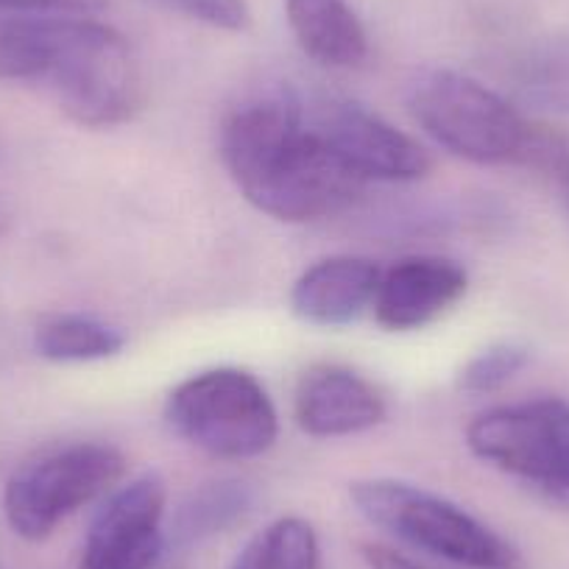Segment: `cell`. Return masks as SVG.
<instances>
[{
	"instance_id": "1",
	"label": "cell",
	"mask_w": 569,
	"mask_h": 569,
	"mask_svg": "<svg viewBox=\"0 0 569 569\" xmlns=\"http://www.w3.org/2000/svg\"><path fill=\"white\" fill-rule=\"evenodd\" d=\"M221 160L243 199L277 221L338 216L366 190L325 149L291 87L260 92L223 120Z\"/></svg>"
},
{
	"instance_id": "2",
	"label": "cell",
	"mask_w": 569,
	"mask_h": 569,
	"mask_svg": "<svg viewBox=\"0 0 569 569\" xmlns=\"http://www.w3.org/2000/svg\"><path fill=\"white\" fill-rule=\"evenodd\" d=\"M0 81L46 87L84 129L126 123L146 98L129 40L81 14H40L0 26Z\"/></svg>"
},
{
	"instance_id": "3",
	"label": "cell",
	"mask_w": 569,
	"mask_h": 569,
	"mask_svg": "<svg viewBox=\"0 0 569 569\" xmlns=\"http://www.w3.org/2000/svg\"><path fill=\"white\" fill-rule=\"evenodd\" d=\"M408 107L441 149L478 166L528 162L539 131L511 101L456 70H425L408 87Z\"/></svg>"
},
{
	"instance_id": "4",
	"label": "cell",
	"mask_w": 569,
	"mask_h": 569,
	"mask_svg": "<svg viewBox=\"0 0 569 569\" xmlns=\"http://www.w3.org/2000/svg\"><path fill=\"white\" fill-rule=\"evenodd\" d=\"M349 497L371 525L419 550L469 569H525L522 552L511 541L433 491L375 478L352 483Z\"/></svg>"
},
{
	"instance_id": "5",
	"label": "cell",
	"mask_w": 569,
	"mask_h": 569,
	"mask_svg": "<svg viewBox=\"0 0 569 569\" xmlns=\"http://www.w3.org/2000/svg\"><path fill=\"white\" fill-rule=\"evenodd\" d=\"M171 433L221 461H249L273 447L277 408L254 375L210 369L188 377L166 402Z\"/></svg>"
},
{
	"instance_id": "6",
	"label": "cell",
	"mask_w": 569,
	"mask_h": 569,
	"mask_svg": "<svg viewBox=\"0 0 569 569\" xmlns=\"http://www.w3.org/2000/svg\"><path fill=\"white\" fill-rule=\"evenodd\" d=\"M475 458L569 511V402L558 397L500 405L467 427Z\"/></svg>"
},
{
	"instance_id": "7",
	"label": "cell",
	"mask_w": 569,
	"mask_h": 569,
	"mask_svg": "<svg viewBox=\"0 0 569 569\" xmlns=\"http://www.w3.org/2000/svg\"><path fill=\"white\" fill-rule=\"evenodd\" d=\"M123 452L109 445H70L23 463L3 491V513L20 539L46 541L59 525L123 480Z\"/></svg>"
},
{
	"instance_id": "8",
	"label": "cell",
	"mask_w": 569,
	"mask_h": 569,
	"mask_svg": "<svg viewBox=\"0 0 569 569\" xmlns=\"http://www.w3.org/2000/svg\"><path fill=\"white\" fill-rule=\"evenodd\" d=\"M310 126L325 149L360 182H416L433 168L419 142L347 98H308Z\"/></svg>"
},
{
	"instance_id": "9",
	"label": "cell",
	"mask_w": 569,
	"mask_h": 569,
	"mask_svg": "<svg viewBox=\"0 0 569 569\" xmlns=\"http://www.w3.org/2000/svg\"><path fill=\"white\" fill-rule=\"evenodd\" d=\"M166 502V483L154 472L109 491L87 530L81 569H154Z\"/></svg>"
},
{
	"instance_id": "10",
	"label": "cell",
	"mask_w": 569,
	"mask_h": 569,
	"mask_svg": "<svg viewBox=\"0 0 569 569\" xmlns=\"http://www.w3.org/2000/svg\"><path fill=\"white\" fill-rule=\"evenodd\" d=\"M469 277L456 260L433 254L405 257L380 277L375 319L388 332H410L433 325L467 297Z\"/></svg>"
},
{
	"instance_id": "11",
	"label": "cell",
	"mask_w": 569,
	"mask_h": 569,
	"mask_svg": "<svg viewBox=\"0 0 569 569\" xmlns=\"http://www.w3.org/2000/svg\"><path fill=\"white\" fill-rule=\"evenodd\" d=\"M386 413V397L366 377L343 366L310 369L297 388V425L313 439L366 433Z\"/></svg>"
},
{
	"instance_id": "12",
	"label": "cell",
	"mask_w": 569,
	"mask_h": 569,
	"mask_svg": "<svg viewBox=\"0 0 569 569\" xmlns=\"http://www.w3.org/2000/svg\"><path fill=\"white\" fill-rule=\"evenodd\" d=\"M380 277V268L366 257H330L293 282L291 310L308 325H349L375 302Z\"/></svg>"
},
{
	"instance_id": "13",
	"label": "cell",
	"mask_w": 569,
	"mask_h": 569,
	"mask_svg": "<svg viewBox=\"0 0 569 569\" xmlns=\"http://www.w3.org/2000/svg\"><path fill=\"white\" fill-rule=\"evenodd\" d=\"M299 48L325 68H358L369 57V37L347 0H284Z\"/></svg>"
},
{
	"instance_id": "14",
	"label": "cell",
	"mask_w": 569,
	"mask_h": 569,
	"mask_svg": "<svg viewBox=\"0 0 569 569\" xmlns=\"http://www.w3.org/2000/svg\"><path fill=\"white\" fill-rule=\"evenodd\" d=\"M508 81L522 103L569 114V34H545L525 42L508 59Z\"/></svg>"
},
{
	"instance_id": "15",
	"label": "cell",
	"mask_w": 569,
	"mask_h": 569,
	"mask_svg": "<svg viewBox=\"0 0 569 569\" xmlns=\"http://www.w3.org/2000/svg\"><path fill=\"white\" fill-rule=\"evenodd\" d=\"M37 352L53 363H90L114 358L126 347V336L118 327L92 316L62 313L48 316L34 332Z\"/></svg>"
},
{
	"instance_id": "16",
	"label": "cell",
	"mask_w": 569,
	"mask_h": 569,
	"mask_svg": "<svg viewBox=\"0 0 569 569\" xmlns=\"http://www.w3.org/2000/svg\"><path fill=\"white\" fill-rule=\"evenodd\" d=\"M232 569H321V547L313 525L284 517L254 536Z\"/></svg>"
},
{
	"instance_id": "17",
	"label": "cell",
	"mask_w": 569,
	"mask_h": 569,
	"mask_svg": "<svg viewBox=\"0 0 569 569\" xmlns=\"http://www.w3.org/2000/svg\"><path fill=\"white\" fill-rule=\"evenodd\" d=\"M249 506L251 491L246 483H238V480H221V483L204 486V489L196 491V495L184 502L182 511H179V539L196 541L216 533V530H223L227 525H232L234 519L243 517Z\"/></svg>"
},
{
	"instance_id": "18",
	"label": "cell",
	"mask_w": 569,
	"mask_h": 569,
	"mask_svg": "<svg viewBox=\"0 0 569 569\" xmlns=\"http://www.w3.org/2000/svg\"><path fill=\"white\" fill-rule=\"evenodd\" d=\"M528 360L530 352L522 343H495L463 366L461 375H458V388L467 393H478V397L495 393L502 386H508L528 366Z\"/></svg>"
},
{
	"instance_id": "19",
	"label": "cell",
	"mask_w": 569,
	"mask_h": 569,
	"mask_svg": "<svg viewBox=\"0 0 569 569\" xmlns=\"http://www.w3.org/2000/svg\"><path fill=\"white\" fill-rule=\"evenodd\" d=\"M160 3L223 31H243L251 20L246 0H160Z\"/></svg>"
},
{
	"instance_id": "20",
	"label": "cell",
	"mask_w": 569,
	"mask_h": 569,
	"mask_svg": "<svg viewBox=\"0 0 569 569\" xmlns=\"http://www.w3.org/2000/svg\"><path fill=\"white\" fill-rule=\"evenodd\" d=\"M109 0H0V14H23V18H40V14H96L107 7Z\"/></svg>"
},
{
	"instance_id": "21",
	"label": "cell",
	"mask_w": 569,
	"mask_h": 569,
	"mask_svg": "<svg viewBox=\"0 0 569 569\" xmlns=\"http://www.w3.org/2000/svg\"><path fill=\"white\" fill-rule=\"evenodd\" d=\"M536 166L547 168L556 179L558 190H561V199L569 210V140H558V137L539 134L536 137V146L530 151V160Z\"/></svg>"
},
{
	"instance_id": "22",
	"label": "cell",
	"mask_w": 569,
	"mask_h": 569,
	"mask_svg": "<svg viewBox=\"0 0 569 569\" xmlns=\"http://www.w3.org/2000/svg\"><path fill=\"white\" fill-rule=\"evenodd\" d=\"M360 556H363V561L369 563V569H427L386 545H363L360 547Z\"/></svg>"
},
{
	"instance_id": "23",
	"label": "cell",
	"mask_w": 569,
	"mask_h": 569,
	"mask_svg": "<svg viewBox=\"0 0 569 569\" xmlns=\"http://www.w3.org/2000/svg\"><path fill=\"white\" fill-rule=\"evenodd\" d=\"M3 229H7V221H3V216H0V234H3Z\"/></svg>"
}]
</instances>
